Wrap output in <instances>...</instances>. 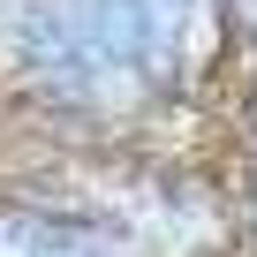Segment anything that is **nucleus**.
Segmentation results:
<instances>
[{"label":"nucleus","instance_id":"f257e3e1","mask_svg":"<svg viewBox=\"0 0 257 257\" xmlns=\"http://www.w3.org/2000/svg\"><path fill=\"white\" fill-rule=\"evenodd\" d=\"M174 31H182V0H46L31 46L61 91L106 98L152 83L174 61Z\"/></svg>","mask_w":257,"mask_h":257},{"label":"nucleus","instance_id":"f03ea898","mask_svg":"<svg viewBox=\"0 0 257 257\" xmlns=\"http://www.w3.org/2000/svg\"><path fill=\"white\" fill-rule=\"evenodd\" d=\"M0 257H106L98 242H83V234H68V227H0Z\"/></svg>","mask_w":257,"mask_h":257}]
</instances>
